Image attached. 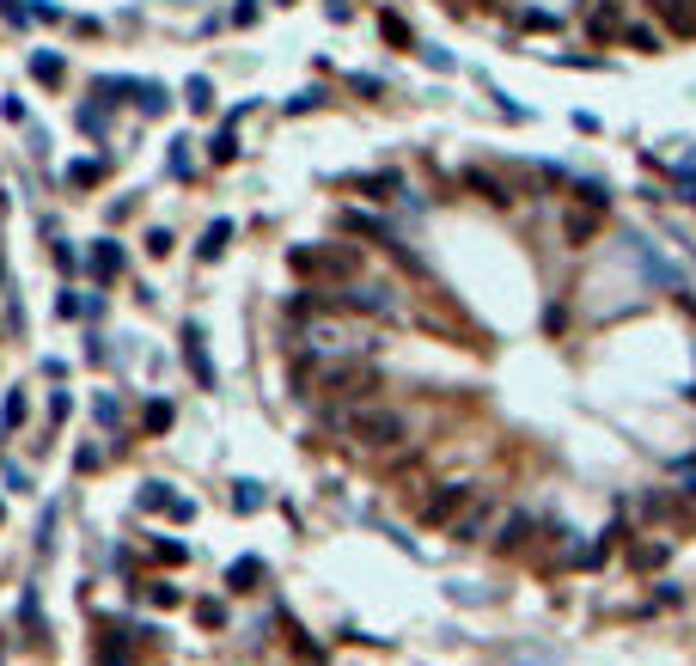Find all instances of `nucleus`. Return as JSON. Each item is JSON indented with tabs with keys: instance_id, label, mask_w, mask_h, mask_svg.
<instances>
[{
	"instance_id": "1",
	"label": "nucleus",
	"mask_w": 696,
	"mask_h": 666,
	"mask_svg": "<svg viewBox=\"0 0 696 666\" xmlns=\"http://www.w3.org/2000/svg\"><path fill=\"white\" fill-rule=\"evenodd\" d=\"M287 269L306 281H348L361 269V257L348 245H300V251H287Z\"/></svg>"
},
{
	"instance_id": "16",
	"label": "nucleus",
	"mask_w": 696,
	"mask_h": 666,
	"mask_svg": "<svg viewBox=\"0 0 696 666\" xmlns=\"http://www.w3.org/2000/svg\"><path fill=\"white\" fill-rule=\"evenodd\" d=\"M483 526H488V508H464V514H458V526H453V538H464V544H471Z\"/></svg>"
},
{
	"instance_id": "5",
	"label": "nucleus",
	"mask_w": 696,
	"mask_h": 666,
	"mask_svg": "<svg viewBox=\"0 0 696 666\" xmlns=\"http://www.w3.org/2000/svg\"><path fill=\"white\" fill-rule=\"evenodd\" d=\"M464 508H471V490H464V483H446V490L428 495L421 520H428V526H458V514H464Z\"/></svg>"
},
{
	"instance_id": "18",
	"label": "nucleus",
	"mask_w": 696,
	"mask_h": 666,
	"mask_svg": "<svg viewBox=\"0 0 696 666\" xmlns=\"http://www.w3.org/2000/svg\"><path fill=\"white\" fill-rule=\"evenodd\" d=\"M464 184H471V190H483L488 202H507V184H495L488 172H464Z\"/></svg>"
},
{
	"instance_id": "2",
	"label": "nucleus",
	"mask_w": 696,
	"mask_h": 666,
	"mask_svg": "<svg viewBox=\"0 0 696 666\" xmlns=\"http://www.w3.org/2000/svg\"><path fill=\"white\" fill-rule=\"evenodd\" d=\"M361 440V447H397L403 440V416L397 410H354V416H336Z\"/></svg>"
},
{
	"instance_id": "22",
	"label": "nucleus",
	"mask_w": 696,
	"mask_h": 666,
	"mask_svg": "<svg viewBox=\"0 0 696 666\" xmlns=\"http://www.w3.org/2000/svg\"><path fill=\"white\" fill-rule=\"evenodd\" d=\"M379 31L391 37V43H403V49H410V43H416V37H410V25H403V19H397V13H385V19H379Z\"/></svg>"
},
{
	"instance_id": "14",
	"label": "nucleus",
	"mask_w": 696,
	"mask_h": 666,
	"mask_svg": "<svg viewBox=\"0 0 696 666\" xmlns=\"http://www.w3.org/2000/svg\"><path fill=\"white\" fill-rule=\"evenodd\" d=\"M226 239H233V220H214L208 233H202V245H196V251H202V257H208V263H214V257L226 251Z\"/></svg>"
},
{
	"instance_id": "23",
	"label": "nucleus",
	"mask_w": 696,
	"mask_h": 666,
	"mask_svg": "<svg viewBox=\"0 0 696 666\" xmlns=\"http://www.w3.org/2000/svg\"><path fill=\"white\" fill-rule=\"evenodd\" d=\"M31 73H37V80H49V86H55V80H62V56H31Z\"/></svg>"
},
{
	"instance_id": "26",
	"label": "nucleus",
	"mask_w": 696,
	"mask_h": 666,
	"mask_svg": "<svg viewBox=\"0 0 696 666\" xmlns=\"http://www.w3.org/2000/svg\"><path fill=\"white\" fill-rule=\"evenodd\" d=\"M196 618H202L208 630H220V624H226V605H220V599H202V605H196Z\"/></svg>"
},
{
	"instance_id": "4",
	"label": "nucleus",
	"mask_w": 696,
	"mask_h": 666,
	"mask_svg": "<svg viewBox=\"0 0 696 666\" xmlns=\"http://www.w3.org/2000/svg\"><path fill=\"white\" fill-rule=\"evenodd\" d=\"M98 92H123V98H129V105H140L147 116H159V110L172 105L159 80H98Z\"/></svg>"
},
{
	"instance_id": "7",
	"label": "nucleus",
	"mask_w": 696,
	"mask_h": 666,
	"mask_svg": "<svg viewBox=\"0 0 696 666\" xmlns=\"http://www.w3.org/2000/svg\"><path fill=\"white\" fill-rule=\"evenodd\" d=\"M648 13H654V19H666V31L696 37V13H691V0H648Z\"/></svg>"
},
{
	"instance_id": "28",
	"label": "nucleus",
	"mask_w": 696,
	"mask_h": 666,
	"mask_svg": "<svg viewBox=\"0 0 696 666\" xmlns=\"http://www.w3.org/2000/svg\"><path fill=\"white\" fill-rule=\"evenodd\" d=\"M183 98H190V110H208L214 86H208V80H190V92H183Z\"/></svg>"
},
{
	"instance_id": "25",
	"label": "nucleus",
	"mask_w": 696,
	"mask_h": 666,
	"mask_svg": "<svg viewBox=\"0 0 696 666\" xmlns=\"http://www.w3.org/2000/svg\"><path fill=\"white\" fill-rule=\"evenodd\" d=\"M172 428V404H147V434H166Z\"/></svg>"
},
{
	"instance_id": "17",
	"label": "nucleus",
	"mask_w": 696,
	"mask_h": 666,
	"mask_svg": "<svg viewBox=\"0 0 696 666\" xmlns=\"http://www.w3.org/2000/svg\"><path fill=\"white\" fill-rule=\"evenodd\" d=\"M172 501L177 495L166 490V483H147V490H140V508H147V514H172Z\"/></svg>"
},
{
	"instance_id": "11",
	"label": "nucleus",
	"mask_w": 696,
	"mask_h": 666,
	"mask_svg": "<svg viewBox=\"0 0 696 666\" xmlns=\"http://www.w3.org/2000/svg\"><path fill=\"white\" fill-rule=\"evenodd\" d=\"M257 581H263V562L257 557H244V562L226 568V587H233V593H257Z\"/></svg>"
},
{
	"instance_id": "19",
	"label": "nucleus",
	"mask_w": 696,
	"mask_h": 666,
	"mask_svg": "<svg viewBox=\"0 0 696 666\" xmlns=\"http://www.w3.org/2000/svg\"><path fill=\"white\" fill-rule=\"evenodd\" d=\"M233 508H239V514H257V508H263V490H257V483H233Z\"/></svg>"
},
{
	"instance_id": "27",
	"label": "nucleus",
	"mask_w": 696,
	"mask_h": 666,
	"mask_svg": "<svg viewBox=\"0 0 696 666\" xmlns=\"http://www.w3.org/2000/svg\"><path fill=\"white\" fill-rule=\"evenodd\" d=\"M233 153H239V135H233V129H220V135H214V159H220V166H226V159H233Z\"/></svg>"
},
{
	"instance_id": "21",
	"label": "nucleus",
	"mask_w": 696,
	"mask_h": 666,
	"mask_svg": "<svg viewBox=\"0 0 696 666\" xmlns=\"http://www.w3.org/2000/svg\"><path fill=\"white\" fill-rule=\"evenodd\" d=\"M19 422H25V391H13V397H6V410H0V428H6V434H13Z\"/></svg>"
},
{
	"instance_id": "29",
	"label": "nucleus",
	"mask_w": 696,
	"mask_h": 666,
	"mask_svg": "<svg viewBox=\"0 0 696 666\" xmlns=\"http://www.w3.org/2000/svg\"><path fill=\"white\" fill-rule=\"evenodd\" d=\"M0 13H6V19H13V25H19V19H25V6H19V0H0Z\"/></svg>"
},
{
	"instance_id": "15",
	"label": "nucleus",
	"mask_w": 696,
	"mask_h": 666,
	"mask_svg": "<svg viewBox=\"0 0 696 666\" xmlns=\"http://www.w3.org/2000/svg\"><path fill=\"white\" fill-rule=\"evenodd\" d=\"M562 226H568V239H574V245H587L592 233H598V214H587V209H574V214H568V220H562Z\"/></svg>"
},
{
	"instance_id": "30",
	"label": "nucleus",
	"mask_w": 696,
	"mask_h": 666,
	"mask_svg": "<svg viewBox=\"0 0 696 666\" xmlns=\"http://www.w3.org/2000/svg\"><path fill=\"white\" fill-rule=\"evenodd\" d=\"M684 495H696V471H691V477H684Z\"/></svg>"
},
{
	"instance_id": "20",
	"label": "nucleus",
	"mask_w": 696,
	"mask_h": 666,
	"mask_svg": "<svg viewBox=\"0 0 696 666\" xmlns=\"http://www.w3.org/2000/svg\"><path fill=\"white\" fill-rule=\"evenodd\" d=\"M624 43H635V49H648V56H654V49H660V31H648V25H624Z\"/></svg>"
},
{
	"instance_id": "24",
	"label": "nucleus",
	"mask_w": 696,
	"mask_h": 666,
	"mask_svg": "<svg viewBox=\"0 0 696 666\" xmlns=\"http://www.w3.org/2000/svg\"><path fill=\"white\" fill-rule=\"evenodd\" d=\"M574 190H581V196H587L592 209H605V202H611V190H605V184H598V177H581V184H574Z\"/></svg>"
},
{
	"instance_id": "8",
	"label": "nucleus",
	"mask_w": 696,
	"mask_h": 666,
	"mask_svg": "<svg viewBox=\"0 0 696 666\" xmlns=\"http://www.w3.org/2000/svg\"><path fill=\"white\" fill-rule=\"evenodd\" d=\"M348 312H373V318H391V287H354V294H336Z\"/></svg>"
},
{
	"instance_id": "3",
	"label": "nucleus",
	"mask_w": 696,
	"mask_h": 666,
	"mask_svg": "<svg viewBox=\"0 0 696 666\" xmlns=\"http://www.w3.org/2000/svg\"><path fill=\"white\" fill-rule=\"evenodd\" d=\"M379 386V373L367 361H343V367H318V391L324 397H361V391Z\"/></svg>"
},
{
	"instance_id": "10",
	"label": "nucleus",
	"mask_w": 696,
	"mask_h": 666,
	"mask_svg": "<svg viewBox=\"0 0 696 666\" xmlns=\"http://www.w3.org/2000/svg\"><path fill=\"white\" fill-rule=\"evenodd\" d=\"M531 526H538L531 514H507V520H501V532H495V544H501V551H520L525 538H531Z\"/></svg>"
},
{
	"instance_id": "13",
	"label": "nucleus",
	"mask_w": 696,
	"mask_h": 666,
	"mask_svg": "<svg viewBox=\"0 0 696 666\" xmlns=\"http://www.w3.org/2000/svg\"><path fill=\"white\" fill-rule=\"evenodd\" d=\"M98 177H105V159H73V166H68V184H73V190H92Z\"/></svg>"
},
{
	"instance_id": "12",
	"label": "nucleus",
	"mask_w": 696,
	"mask_h": 666,
	"mask_svg": "<svg viewBox=\"0 0 696 666\" xmlns=\"http://www.w3.org/2000/svg\"><path fill=\"white\" fill-rule=\"evenodd\" d=\"M587 25H592V37H611V31H624V6H617V0H598Z\"/></svg>"
},
{
	"instance_id": "9",
	"label": "nucleus",
	"mask_w": 696,
	"mask_h": 666,
	"mask_svg": "<svg viewBox=\"0 0 696 666\" xmlns=\"http://www.w3.org/2000/svg\"><path fill=\"white\" fill-rule=\"evenodd\" d=\"M92 276H98V281H116V276H123V245L98 239V245H92Z\"/></svg>"
},
{
	"instance_id": "6",
	"label": "nucleus",
	"mask_w": 696,
	"mask_h": 666,
	"mask_svg": "<svg viewBox=\"0 0 696 666\" xmlns=\"http://www.w3.org/2000/svg\"><path fill=\"white\" fill-rule=\"evenodd\" d=\"M183 361L196 367V386H214V361H208V337H202V324H183Z\"/></svg>"
}]
</instances>
